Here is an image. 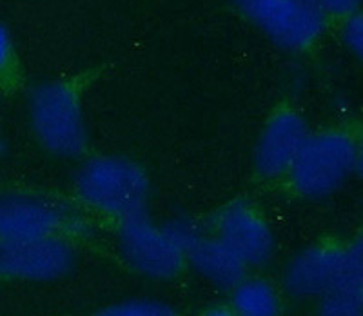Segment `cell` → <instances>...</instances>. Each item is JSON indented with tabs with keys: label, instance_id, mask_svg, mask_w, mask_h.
<instances>
[{
	"label": "cell",
	"instance_id": "1",
	"mask_svg": "<svg viewBox=\"0 0 363 316\" xmlns=\"http://www.w3.org/2000/svg\"><path fill=\"white\" fill-rule=\"evenodd\" d=\"M77 191L87 205L116 218L142 214L149 184L142 168L118 156L93 158L79 171Z\"/></svg>",
	"mask_w": 363,
	"mask_h": 316
},
{
	"label": "cell",
	"instance_id": "2",
	"mask_svg": "<svg viewBox=\"0 0 363 316\" xmlns=\"http://www.w3.org/2000/svg\"><path fill=\"white\" fill-rule=\"evenodd\" d=\"M359 168V149L351 135L325 131L307 136L291 168L296 191L311 198L327 197L342 187Z\"/></svg>",
	"mask_w": 363,
	"mask_h": 316
},
{
	"label": "cell",
	"instance_id": "3",
	"mask_svg": "<svg viewBox=\"0 0 363 316\" xmlns=\"http://www.w3.org/2000/svg\"><path fill=\"white\" fill-rule=\"evenodd\" d=\"M29 116L40 144L53 155L77 156L86 148L79 93L69 84H40L29 99Z\"/></svg>",
	"mask_w": 363,
	"mask_h": 316
},
{
	"label": "cell",
	"instance_id": "4",
	"mask_svg": "<svg viewBox=\"0 0 363 316\" xmlns=\"http://www.w3.org/2000/svg\"><path fill=\"white\" fill-rule=\"evenodd\" d=\"M118 242L125 262L149 278H173L186 258V253L171 239L167 229L158 227L144 214L122 220Z\"/></svg>",
	"mask_w": 363,
	"mask_h": 316
},
{
	"label": "cell",
	"instance_id": "5",
	"mask_svg": "<svg viewBox=\"0 0 363 316\" xmlns=\"http://www.w3.org/2000/svg\"><path fill=\"white\" fill-rule=\"evenodd\" d=\"M362 266L359 242L349 247H309L301 251L287 267L285 289L296 298H322L352 269Z\"/></svg>",
	"mask_w": 363,
	"mask_h": 316
},
{
	"label": "cell",
	"instance_id": "6",
	"mask_svg": "<svg viewBox=\"0 0 363 316\" xmlns=\"http://www.w3.org/2000/svg\"><path fill=\"white\" fill-rule=\"evenodd\" d=\"M74 251L57 234L0 246V276L28 282L60 278L73 267Z\"/></svg>",
	"mask_w": 363,
	"mask_h": 316
},
{
	"label": "cell",
	"instance_id": "7",
	"mask_svg": "<svg viewBox=\"0 0 363 316\" xmlns=\"http://www.w3.org/2000/svg\"><path fill=\"white\" fill-rule=\"evenodd\" d=\"M66 220L62 205L28 195L0 197V246L57 234Z\"/></svg>",
	"mask_w": 363,
	"mask_h": 316
},
{
	"label": "cell",
	"instance_id": "8",
	"mask_svg": "<svg viewBox=\"0 0 363 316\" xmlns=\"http://www.w3.org/2000/svg\"><path fill=\"white\" fill-rule=\"evenodd\" d=\"M216 239L222 240L245 266H262L274 249L265 218L247 204H231L216 218Z\"/></svg>",
	"mask_w": 363,
	"mask_h": 316
},
{
	"label": "cell",
	"instance_id": "9",
	"mask_svg": "<svg viewBox=\"0 0 363 316\" xmlns=\"http://www.w3.org/2000/svg\"><path fill=\"white\" fill-rule=\"evenodd\" d=\"M258 24L287 50H306L322 35L325 13L316 0H274Z\"/></svg>",
	"mask_w": 363,
	"mask_h": 316
},
{
	"label": "cell",
	"instance_id": "10",
	"mask_svg": "<svg viewBox=\"0 0 363 316\" xmlns=\"http://www.w3.org/2000/svg\"><path fill=\"white\" fill-rule=\"evenodd\" d=\"M307 136V126L300 115L293 111L274 115L256 146V169L271 178L289 173Z\"/></svg>",
	"mask_w": 363,
	"mask_h": 316
},
{
	"label": "cell",
	"instance_id": "11",
	"mask_svg": "<svg viewBox=\"0 0 363 316\" xmlns=\"http://www.w3.org/2000/svg\"><path fill=\"white\" fill-rule=\"evenodd\" d=\"M187 258L193 267L218 288H235L240 280H244L245 266L222 240L200 236L187 251Z\"/></svg>",
	"mask_w": 363,
	"mask_h": 316
},
{
	"label": "cell",
	"instance_id": "12",
	"mask_svg": "<svg viewBox=\"0 0 363 316\" xmlns=\"http://www.w3.org/2000/svg\"><path fill=\"white\" fill-rule=\"evenodd\" d=\"M280 307V295L267 280L244 278L235 285L233 312L236 316H278Z\"/></svg>",
	"mask_w": 363,
	"mask_h": 316
},
{
	"label": "cell",
	"instance_id": "13",
	"mask_svg": "<svg viewBox=\"0 0 363 316\" xmlns=\"http://www.w3.org/2000/svg\"><path fill=\"white\" fill-rule=\"evenodd\" d=\"M318 316H363V266L322 296Z\"/></svg>",
	"mask_w": 363,
	"mask_h": 316
},
{
	"label": "cell",
	"instance_id": "14",
	"mask_svg": "<svg viewBox=\"0 0 363 316\" xmlns=\"http://www.w3.org/2000/svg\"><path fill=\"white\" fill-rule=\"evenodd\" d=\"M96 316H177V312L157 300H129L104 309Z\"/></svg>",
	"mask_w": 363,
	"mask_h": 316
},
{
	"label": "cell",
	"instance_id": "15",
	"mask_svg": "<svg viewBox=\"0 0 363 316\" xmlns=\"http://www.w3.org/2000/svg\"><path fill=\"white\" fill-rule=\"evenodd\" d=\"M165 229H167V233L171 234V239L182 247V251H184L186 255L187 251L191 249V246L202 236V231L199 229V226L194 222H191V220H184V218L173 220V222L165 226Z\"/></svg>",
	"mask_w": 363,
	"mask_h": 316
},
{
	"label": "cell",
	"instance_id": "16",
	"mask_svg": "<svg viewBox=\"0 0 363 316\" xmlns=\"http://www.w3.org/2000/svg\"><path fill=\"white\" fill-rule=\"evenodd\" d=\"M343 42L354 55H362L363 48V22L358 13H352L343 26Z\"/></svg>",
	"mask_w": 363,
	"mask_h": 316
},
{
	"label": "cell",
	"instance_id": "17",
	"mask_svg": "<svg viewBox=\"0 0 363 316\" xmlns=\"http://www.w3.org/2000/svg\"><path fill=\"white\" fill-rule=\"evenodd\" d=\"M325 15H336V17H349L356 13L359 0H316Z\"/></svg>",
	"mask_w": 363,
	"mask_h": 316
},
{
	"label": "cell",
	"instance_id": "18",
	"mask_svg": "<svg viewBox=\"0 0 363 316\" xmlns=\"http://www.w3.org/2000/svg\"><path fill=\"white\" fill-rule=\"evenodd\" d=\"M272 2L274 0H236V4L240 6V9L255 22H260L265 17V13L269 11Z\"/></svg>",
	"mask_w": 363,
	"mask_h": 316
},
{
	"label": "cell",
	"instance_id": "19",
	"mask_svg": "<svg viewBox=\"0 0 363 316\" xmlns=\"http://www.w3.org/2000/svg\"><path fill=\"white\" fill-rule=\"evenodd\" d=\"M9 58H11V38L4 26H0V73L6 70Z\"/></svg>",
	"mask_w": 363,
	"mask_h": 316
},
{
	"label": "cell",
	"instance_id": "20",
	"mask_svg": "<svg viewBox=\"0 0 363 316\" xmlns=\"http://www.w3.org/2000/svg\"><path fill=\"white\" fill-rule=\"evenodd\" d=\"M203 316H236V315L233 311H229V309H213V311H207Z\"/></svg>",
	"mask_w": 363,
	"mask_h": 316
}]
</instances>
